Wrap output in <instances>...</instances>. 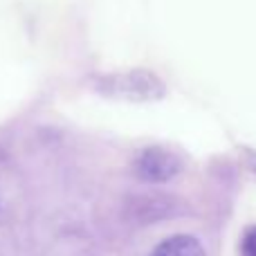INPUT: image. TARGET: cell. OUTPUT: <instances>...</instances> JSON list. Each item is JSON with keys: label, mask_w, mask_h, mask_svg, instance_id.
<instances>
[{"label": "cell", "mask_w": 256, "mask_h": 256, "mask_svg": "<svg viewBox=\"0 0 256 256\" xmlns=\"http://www.w3.org/2000/svg\"><path fill=\"white\" fill-rule=\"evenodd\" d=\"M243 155H245V162H248V166H250V171L256 176V150L252 148H243Z\"/></svg>", "instance_id": "cell-5"}, {"label": "cell", "mask_w": 256, "mask_h": 256, "mask_svg": "<svg viewBox=\"0 0 256 256\" xmlns=\"http://www.w3.org/2000/svg\"><path fill=\"white\" fill-rule=\"evenodd\" d=\"M94 90L124 102H158L166 94V84L146 68H132L124 72H110L94 79Z\"/></svg>", "instance_id": "cell-1"}, {"label": "cell", "mask_w": 256, "mask_h": 256, "mask_svg": "<svg viewBox=\"0 0 256 256\" xmlns=\"http://www.w3.org/2000/svg\"><path fill=\"white\" fill-rule=\"evenodd\" d=\"M153 256H207L204 248L200 245L198 238L194 236H171V238L162 240V243L155 248Z\"/></svg>", "instance_id": "cell-3"}, {"label": "cell", "mask_w": 256, "mask_h": 256, "mask_svg": "<svg viewBox=\"0 0 256 256\" xmlns=\"http://www.w3.org/2000/svg\"><path fill=\"white\" fill-rule=\"evenodd\" d=\"M182 171V160L162 146H148L135 160V176L144 182H168Z\"/></svg>", "instance_id": "cell-2"}, {"label": "cell", "mask_w": 256, "mask_h": 256, "mask_svg": "<svg viewBox=\"0 0 256 256\" xmlns=\"http://www.w3.org/2000/svg\"><path fill=\"white\" fill-rule=\"evenodd\" d=\"M243 256H256V227L243 236Z\"/></svg>", "instance_id": "cell-4"}]
</instances>
